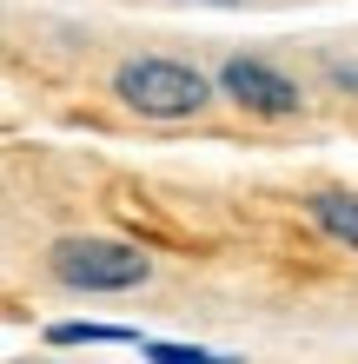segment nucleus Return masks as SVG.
<instances>
[{"instance_id": "obj_1", "label": "nucleus", "mask_w": 358, "mask_h": 364, "mask_svg": "<svg viewBox=\"0 0 358 364\" xmlns=\"http://www.w3.org/2000/svg\"><path fill=\"white\" fill-rule=\"evenodd\" d=\"M113 93L133 106V113H146V119H193V113H206V100H213V80L199 67H186V60L139 53V60H126L113 73Z\"/></svg>"}, {"instance_id": "obj_9", "label": "nucleus", "mask_w": 358, "mask_h": 364, "mask_svg": "<svg viewBox=\"0 0 358 364\" xmlns=\"http://www.w3.org/2000/svg\"><path fill=\"white\" fill-rule=\"evenodd\" d=\"M14 364H40V358H14Z\"/></svg>"}, {"instance_id": "obj_5", "label": "nucleus", "mask_w": 358, "mask_h": 364, "mask_svg": "<svg viewBox=\"0 0 358 364\" xmlns=\"http://www.w3.org/2000/svg\"><path fill=\"white\" fill-rule=\"evenodd\" d=\"M47 345H139L133 325H93V318H67V325H47Z\"/></svg>"}, {"instance_id": "obj_7", "label": "nucleus", "mask_w": 358, "mask_h": 364, "mask_svg": "<svg viewBox=\"0 0 358 364\" xmlns=\"http://www.w3.org/2000/svg\"><path fill=\"white\" fill-rule=\"evenodd\" d=\"M325 73L339 80V87H358V67H352V60H325Z\"/></svg>"}, {"instance_id": "obj_4", "label": "nucleus", "mask_w": 358, "mask_h": 364, "mask_svg": "<svg viewBox=\"0 0 358 364\" xmlns=\"http://www.w3.org/2000/svg\"><path fill=\"white\" fill-rule=\"evenodd\" d=\"M305 212H312V225H319L325 239H339V245L358 252V192H312Z\"/></svg>"}, {"instance_id": "obj_6", "label": "nucleus", "mask_w": 358, "mask_h": 364, "mask_svg": "<svg viewBox=\"0 0 358 364\" xmlns=\"http://www.w3.org/2000/svg\"><path fill=\"white\" fill-rule=\"evenodd\" d=\"M153 364H199V345H139Z\"/></svg>"}, {"instance_id": "obj_10", "label": "nucleus", "mask_w": 358, "mask_h": 364, "mask_svg": "<svg viewBox=\"0 0 358 364\" xmlns=\"http://www.w3.org/2000/svg\"><path fill=\"white\" fill-rule=\"evenodd\" d=\"M219 7H226V0H219Z\"/></svg>"}, {"instance_id": "obj_3", "label": "nucleus", "mask_w": 358, "mask_h": 364, "mask_svg": "<svg viewBox=\"0 0 358 364\" xmlns=\"http://www.w3.org/2000/svg\"><path fill=\"white\" fill-rule=\"evenodd\" d=\"M219 93L233 106H246V113H259V119H292L305 106L299 80H285L279 67H265V60H252V53H233L219 67Z\"/></svg>"}, {"instance_id": "obj_8", "label": "nucleus", "mask_w": 358, "mask_h": 364, "mask_svg": "<svg viewBox=\"0 0 358 364\" xmlns=\"http://www.w3.org/2000/svg\"><path fill=\"white\" fill-rule=\"evenodd\" d=\"M199 364H233V358H219V351H199Z\"/></svg>"}, {"instance_id": "obj_2", "label": "nucleus", "mask_w": 358, "mask_h": 364, "mask_svg": "<svg viewBox=\"0 0 358 364\" xmlns=\"http://www.w3.org/2000/svg\"><path fill=\"white\" fill-rule=\"evenodd\" d=\"M47 272L67 291H133L153 278V259L139 245H120V239H60L47 252Z\"/></svg>"}]
</instances>
